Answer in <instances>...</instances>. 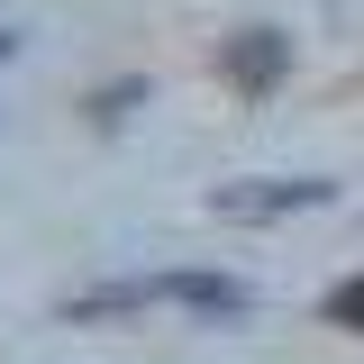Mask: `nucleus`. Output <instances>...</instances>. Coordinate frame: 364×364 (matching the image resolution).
<instances>
[{
	"mask_svg": "<svg viewBox=\"0 0 364 364\" xmlns=\"http://www.w3.org/2000/svg\"><path fill=\"white\" fill-rule=\"evenodd\" d=\"M273 73H282V37H273V28H246V37L228 46V82H273Z\"/></svg>",
	"mask_w": 364,
	"mask_h": 364,
	"instance_id": "7ed1b4c3",
	"label": "nucleus"
},
{
	"mask_svg": "<svg viewBox=\"0 0 364 364\" xmlns=\"http://www.w3.org/2000/svg\"><path fill=\"white\" fill-rule=\"evenodd\" d=\"M146 301H182V310H219L237 318L255 291L246 282H228V273H136V282H100L73 301V318H109V310H146Z\"/></svg>",
	"mask_w": 364,
	"mask_h": 364,
	"instance_id": "f257e3e1",
	"label": "nucleus"
},
{
	"mask_svg": "<svg viewBox=\"0 0 364 364\" xmlns=\"http://www.w3.org/2000/svg\"><path fill=\"white\" fill-rule=\"evenodd\" d=\"M328 191L337 182H318V173H255V182H219L210 210L219 219H291V210H328Z\"/></svg>",
	"mask_w": 364,
	"mask_h": 364,
	"instance_id": "f03ea898",
	"label": "nucleus"
},
{
	"mask_svg": "<svg viewBox=\"0 0 364 364\" xmlns=\"http://www.w3.org/2000/svg\"><path fill=\"white\" fill-rule=\"evenodd\" d=\"M328 318H337V328H364V273H346V282L328 291Z\"/></svg>",
	"mask_w": 364,
	"mask_h": 364,
	"instance_id": "20e7f679",
	"label": "nucleus"
}]
</instances>
